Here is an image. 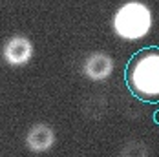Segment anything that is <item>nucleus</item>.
Returning a JSON list of instances; mask_svg holds the SVG:
<instances>
[{"label": "nucleus", "instance_id": "nucleus-1", "mask_svg": "<svg viewBox=\"0 0 159 157\" xmlns=\"http://www.w3.org/2000/svg\"><path fill=\"white\" fill-rule=\"evenodd\" d=\"M111 31L125 42H137L148 37L154 26V15L148 4L141 0H128L111 15Z\"/></svg>", "mask_w": 159, "mask_h": 157}, {"label": "nucleus", "instance_id": "nucleus-2", "mask_svg": "<svg viewBox=\"0 0 159 157\" xmlns=\"http://www.w3.org/2000/svg\"><path fill=\"white\" fill-rule=\"evenodd\" d=\"M128 86L144 101L159 99V49L139 53L128 68Z\"/></svg>", "mask_w": 159, "mask_h": 157}, {"label": "nucleus", "instance_id": "nucleus-3", "mask_svg": "<svg viewBox=\"0 0 159 157\" xmlns=\"http://www.w3.org/2000/svg\"><path fill=\"white\" fill-rule=\"evenodd\" d=\"M0 57L9 68H26L35 57V44L31 37L26 33H13L9 35L0 47Z\"/></svg>", "mask_w": 159, "mask_h": 157}, {"label": "nucleus", "instance_id": "nucleus-4", "mask_svg": "<svg viewBox=\"0 0 159 157\" xmlns=\"http://www.w3.org/2000/svg\"><path fill=\"white\" fill-rule=\"evenodd\" d=\"M115 71V61L108 51L95 49L90 51L82 62H80V73L90 82H106Z\"/></svg>", "mask_w": 159, "mask_h": 157}, {"label": "nucleus", "instance_id": "nucleus-5", "mask_svg": "<svg viewBox=\"0 0 159 157\" xmlns=\"http://www.w3.org/2000/svg\"><path fill=\"white\" fill-rule=\"evenodd\" d=\"M55 144H57V132L49 123L37 121L28 126L24 133V146L28 152H31L35 155H42V154L51 152Z\"/></svg>", "mask_w": 159, "mask_h": 157}, {"label": "nucleus", "instance_id": "nucleus-6", "mask_svg": "<svg viewBox=\"0 0 159 157\" xmlns=\"http://www.w3.org/2000/svg\"><path fill=\"white\" fill-rule=\"evenodd\" d=\"M108 110V102H106V99L102 97V95H92V97H88L86 101H84V104H82V113L88 117V119H102L104 117V113Z\"/></svg>", "mask_w": 159, "mask_h": 157}, {"label": "nucleus", "instance_id": "nucleus-7", "mask_svg": "<svg viewBox=\"0 0 159 157\" xmlns=\"http://www.w3.org/2000/svg\"><path fill=\"white\" fill-rule=\"evenodd\" d=\"M119 157H150V148L143 139H128L119 148Z\"/></svg>", "mask_w": 159, "mask_h": 157}]
</instances>
